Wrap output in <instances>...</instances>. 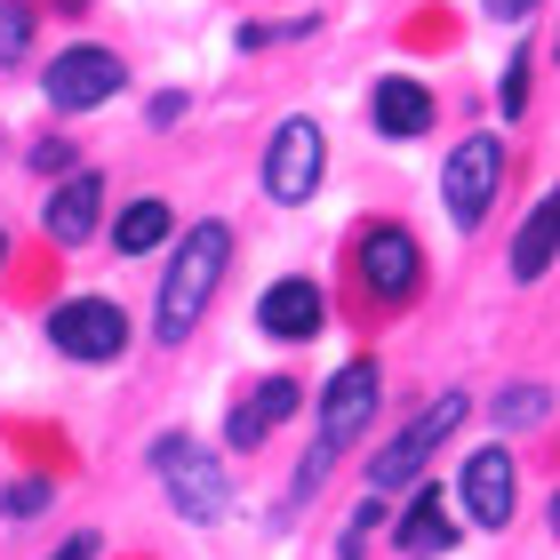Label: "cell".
I'll return each instance as SVG.
<instances>
[{
    "label": "cell",
    "instance_id": "cell-1",
    "mask_svg": "<svg viewBox=\"0 0 560 560\" xmlns=\"http://www.w3.org/2000/svg\"><path fill=\"white\" fill-rule=\"evenodd\" d=\"M224 265H233V233H224V224H192V233L168 248V272H161V313H152V337H161V345L192 337V320L209 313V296L224 289Z\"/></svg>",
    "mask_w": 560,
    "mask_h": 560
},
{
    "label": "cell",
    "instance_id": "cell-2",
    "mask_svg": "<svg viewBox=\"0 0 560 560\" xmlns=\"http://www.w3.org/2000/svg\"><path fill=\"white\" fill-rule=\"evenodd\" d=\"M152 472L168 480V497H176V513H185V521H217V513H224V497H233L224 465L192 441V432H168V441L152 448Z\"/></svg>",
    "mask_w": 560,
    "mask_h": 560
},
{
    "label": "cell",
    "instance_id": "cell-3",
    "mask_svg": "<svg viewBox=\"0 0 560 560\" xmlns=\"http://www.w3.org/2000/svg\"><path fill=\"white\" fill-rule=\"evenodd\" d=\"M497 176H504V144L497 137H465L448 152L441 200H448V217L465 224V233H480V217H489V200H497Z\"/></svg>",
    "mask_w": 560,
    "mask_h": 560
},
{
    "label": "cell",
    "instance_id": "cell-4",
    "mask_svg": "<svg viewBox=\"0 0 560 560\" xmlns=\"http://www.w3.org/2000/svg\"><path fill=\"white\" fill-rule=\"evenodd\" d=\"M456 424H465V393H441V400H432V409H424V417H417V424L400 432V441L376 456V465H369V489H400V480H417V472H424V456L441 448Z\"/></svg>",
    "mask_w": 560,
    "mask_h": 560
},
{
    "label": "cell",
    "instance_id": "cell-5",
    "mask_svg": "<svg viewBox=\"0 0 560 560\" xmlns=\"http://www.w3.org/2000/svg\"><path fill=\"white\" fill-rule=\"evenodd\" d=\"M48 337H57V352H72V361H113V352L129 345V320H120L113 296H72V304H57Z\"/></svg>",
    "mask_w": 560,
    "mask_h": 560
},
{
    "label": "cell",
    "instance_id": "cell-6",
    "mask_svg": "<svg viewBox=\"0 0 560 560\" xmlns=\"http://www.w3.org/2000/svg\"><path fill=\"white\" fill-rule=\"evenodd\" d=\"M265 192L272 200H313L320 192V129L313 120H280L265 144Z\"/></svg>",
    "mask_w": 560,
    "mask_h": 560
},
{
    "label": "cell",
    "instance_id": "cell-7",
    "mask_svg": "<svg viewBox=\"0 0 560 560\" xmlns=\"http://www.w3.org/2000/svg\"><path fill=\"white\" fill-rule=\"evenodd\" d=\"M40 89H48V105H57V113H96L120 89V57H113V48H65V57L48 65Z\"/></svg>",
    "mask_w": 560,
    "mask_h": 560
},
{
    "label": "cell",
    "instance_id": "cell-8",
    "mask_svg": "<svg viewBox=\"0 0 560 560\" xmlns=\"http://www.w3.org/2000/svg\"><path fill=\"white\" fill-rule=\"evenodd\" d=\"M417 233H400V224H369V241H361V280L385 304H400V296H417Z\"/></svg>",
    "mask_w": 560,
    "mask_h": 560
},
{
    "label": "cell",
    "instance_id": "cell-9",
    "mask_svg": "<svg viewBox=\"0 0 560 560\" xmlns=\"http://www.w3.org/2000/svg\"><path fill=\"white\" fill-rule=\"evenodd\" d=\"M369 417H376V361H345L337 385H328V400H320V441L345 448Z\"/></svg>",
    "mask_w": 560,
    "mask_h": 560
},
{
    "label": "cell",
    "instance_id": "cell-10",
    "mask_svg": "<svg viewBox=\"0 0 560 560\" xmlns=\"http://www.w3.org/2000/svg\"><path fill=\"white\" fill-rule=\"evenodd\" d=\"M456 497H465V513L480 528H504V521H513V456H504V448H472Z\"/></svg>",
    "mask_w": 560,
    "mask_h": 560
},
{
    "label": "cell",
    "instance_id": "cell-11",
    "mask_svg": "<svg viewBox=\"0 0 560 560\" xmlns=\"http://www.w3.org/2000/svg\"><path fill=\"white\" fill-rule=\"evenodd\" d=\"M265 337H289V345H304V337H320V289H313V280H272V289H265Z\"/></svg>",
    "mask_w": 560,
    "mask_h": 560
},
{
    "label": "cell",
    "instance_id": "cell-12",
    "mask_svg": "<svg viewBox=\"0 0 560 560\" xmlns=\"http://www.w3.org/2000/svg\"><path fill=\"white\" fill-rule=\"evenodd\" d=\"M96 217H105V176H65V192L48 200V233L57 241H96Z\"/></svg>",
    "mask_w": 560,
    "mask_h": 560
},
{
    "label": "cell",
    "instance_id": "cell-13",
    "mask_svg": "<svg viewBox=\"0 0 560 560\" xmlns=\"http://www.w3.org/2000/svg\"><path fill=\"white\" fill-rule=\"evenodd\" d=\"M369 113H376V129H385V137H424L432 129V89L424 81H376Z\"/></svg>",
    "mask_w": 560,
    "mask_h": 560
},
{
    "label": "cell",
    "instance_id": "cell-14",
    "mask_svg": "<svg viewBox=\"0 0 560 560\" xmlns=\"http://www.w3.org/2000/svg\"><path fill=\"white\" fill-rule=\"evenodd\" d=\"M176 233V217H168V200H137V209H120V224H113V248L120 257H152Z\"/></svg>",
    "mask_w": 560,
    "mask_h": 560
},
{
    "label": "cell",
    "instance_id": "cell-15",
    "mask_svg": "<svg viewBox=\"0 0 560 560\" xmlns=\"http://www.w3.org/2000/svg\"><path fill=\"white\" fill-rule=\"evenodd\" d=\"M448 537H456V528H448V513H441V489H417V504H409V513H400V552H448Z\"/></svg>",
    "mask_w": 560,
    "mask_h": 560
},
{
    "label": "cell",
    "instance_id": "cell-16",
    "mask_svg": "<svg viewBox=\"0 0 560 560\" xmlns=\"http://www.w3.org/2000/svg\"><path fill=\"white\" fill-rule=\"evenodd\" d=\"M552 224H560V200L545 192L537 209H528V224H521V241H513V272H521V280H537V272L552 265Z\"/></svg>",
    "mask_w": 560,
    "mask_h": 560
},
{
    "label": "cell",
    "instance_id": "cell-17",
    "mask_svg": "<svg viewBox=\"0 0 560 560\" xmlns=\"http://www.w3.org/2000/svg\"><path fill=\"white\" fill-rule=\"evenodd\" d=\"M24 48H33V9L0 0V65H24Z\"/></svg>",
    "mask_w": 560,
    "mask_h": 560
},
{
    "label": "cell",
    "instance_id": "cell-18",
    "mask_svg": "<svg viewBox=\"0 0 560 560\" xmlns=\"http://www.w3.org/2000/svg\"><path fill=\"white\" fill-rule=\"evenodd\" d=\"M248 409H257L265 424H289V417L304 409V393H296V376H272V385H265L257 400H248Z\"/></svg>",
    "mask_w": 560,
    "mask_h": 560
},
{
    "label": "cell",
    "instance_id": "cell-19",
    "mask_svg": "<svg viewBox=\"0 0 560 560\" xmlns=\"http://www.w3.org/2000/svg\"><path fill=\"white\" fill-rule=\"evenodd\" d=\"M0 513H9V521L48 513V480H9V489H0Z\"/></svg>",
    "mask_w": 560,
    "mask_h": 560
},
{
    "label": "cell",
    "instance_id": "cell-20",
    "mask_svg": "<svg viewBox=\"0 0 560 560\" xmlns=\"http://www.w3.org/2000/svg\"><path fill=\"white\" fill-rule=\"evenodd\" d=\"M504 113H528V48L513 57V72H504Z\"/></svg>",
    "mask_w": 560,
    "mask_h": 560
},
{
    "label": "cell",
    "instance_id": "cell-21",
    "mask_svg": "<svg viewBox=\"0 0 560 560\" xmlns=\"http://www.w3.org/2000/svg\"><path fill=\"white\" fill-rule=\"evenodd\" d=\"M224 432H233V448H257V441H265V417H257V409L241 400V409H233V424H224Z\"/></svg>",
    "mask_w": 560,
    "mask_h": 560
},
{
    "label": "cell",
    "instance_id": "cell-22",
    "mask_svg": "<svg viewBox=\"0 0 560 560\" xmlns=\"http://www.w3.org/2000/svg\"><path fill=\"white\" fill-rule=\"evenodd\" d=\"M545 409H552L545 393H513V400H504V424H521V417H545Z\"/></svg>",
    "mask_w": 560,
    "mask_h": 560
},
{
    "label": "cell",
    "instance_id": "cell-23",
    "mask_svg": "<svg viewBox=\"0 0 560 560\" xmlns=\"http://www.w3.org/2000/svg\"><path fill=\"white\" fill-rule=\"evenodd\" d=\"M48 560H96V537H72V545H57Z\"/></svg>",
    "mask_w": 560,
    "mask_h": 560
},
{
    "label": "cell",
    "instance_id": "cell-24",
    "mask_svg": "<svg viewBox=\"0 0 560 560\" xmlns=\"http://www.w3.org/2000/svg\"><path fill=\"white\" fill-rule=\"evenodd\" d=\"M537 0H489V16H528Z\"/></svg>",
    "mask_w": 560,
    "mask_h": 560
}]
</instances>
